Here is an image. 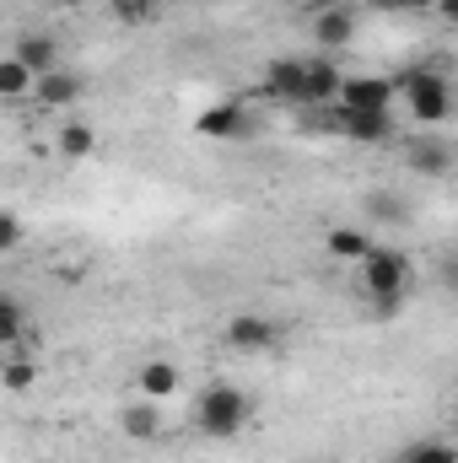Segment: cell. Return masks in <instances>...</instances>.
I'll list each match as a JSON object with an SVG mask.
<instances>
[{
	"instance_id": "4",
	"label": "cell",
	"mask_w": 458,
	"mask_h": 463,
	"mask_svg": "<svg viewBox=\"0 0 458 463\" xmlns=\"http://www.w3.org/2000/svg\"><path fill=\"white\" fill-rule=\"evenodd\" d=\"M335 129H340L345 140L377 146V140L394 135V114L388 109H345V103H335Z\"/></svg>"
},
{
	"instance_id": "28",
	"label": "cell",
	"mask_w": 458,
	"mask_h": 463,
	"mask_svg": "<svg viewBox=\"0 0 458 463\" xmlns=\"http://www.w3.org/2000/svg\"><path fill=\"white\" fill-rule=\"evenodd\" d=\"M394 463H410V453H405V458H394Z\"/></svg>"
},
{
	"instance_id": "19",
	"label": "cell",
	"mask_w": 458,
	"mask_h": 463,
	"mask_svg": "<svg viewBox=\"0 0 458 463\" xmlns=\"http://www.w3.org/2000/svg\"><path fill=\"white\" fill-rule=\"evenodd\" d=\"M22 329H27V313L16 297H0V345L5 350H22Z\"/></svg>"
},
{
	"instance_id": "8",
	"label": "cell",
	"mask_w": 458,
	"mask_h": 463,
	"mask_svg": "<svg viewBox=\"0 0 458 463\" xmlns=\"http://www.w3.org/2000/svg\"><path fill=\"white\" fill-rule=\"evenodd\" d=\"M394 98H399V81H388V76H345L340 92L345 109H388Z\"/></svg>"
},
{
	"instance_id": "22",
	"label": "cell",
	"mask_w": 458,
	"mask_h": 463,
	"mask_svg": "<svg viewBox=\"0 0 458 463\" xmlns=\"http://www.w3.org/2000/svg\"><path fill=\"white\" fill-rule=\"evenodd\" d=\"M410 463H458V448H448V442H415Z\"/></svg>"
},
{
	"instance_id": "1",
	"label": "cell",
	"mask_w": 458,
	"mask_h": 463,
	"mask_svg": "<svg viewBox=\"0 0 458 463\" xmlns=\"http://www.w3.org/2000/svg\"><path fill=\"white\" fill-rule=\"evenodd\" d=\"M195 415H200V431L211 437H237L248 426V393L232 388V383H211L200 399H195Z\"/></svg>"
},
{
	"instance_id": "2",
	"label": "cell",
	"mask_w": 458,
	"mask_h": 463,
	"mask_svg": "<svg viewBox=\"0 0 458 463\" xmlns=\"http://www.w3.org/2000/svg\"><path fill=\"white\" fill-rule=\"evenodd\" d=\"M399 92H405L410 114L421 118V124H443V118H453V87H448V76L432 71V65L399 76Z\"/></svg>"
},
{
	"instance_id": "20",
	"label": "cell",
	"mask_w": 458,
	"mask_h": 463,
	"mask_svg": "<svg viewBox=\"0 0 458 463\" xmlns=\"http://www.w3.org/2000/svg\"><path fill=\"white\" fill-rule=\"evenodd\" d=\"M109 11H114V22H124V27H151L162 16V0H114Z\"/></svg>"
},
{
	"instance_id": "27",
	"label": "cell",
	"mask_w": 458,
	"mask_h": 463,
	"mask_svg": "<svg viewBox=\"0 0 458 463\" xmlns=\"http://www.w3.org/2000/svg\"><path fill=\"white\" fill-rule=\"evenodd\" d=\"M54 5H60V11H76V5H87V0H54Z\"/></svg>"
},
{
	"instance_id": "10",
	"label": "cell",
	"mask_w": 458,
	"mask_h": 463,
	"mask_svg": "<svg viewBox=\"0 0 458 463\" xmlns=\"http://www.w3.org/2000/svg\"><path fill=\"white\" fill-rule=\"evenodd\" d=\"M178 388H184V372H178L173 361H146V366L135 372V393H140V399H157V404H162V399H173Z\"/></svg>"
},
{
	"instance_id": "26",
	"label": "cell",
	"mask_w": 458,
	"mask_h": 463,
	"mask_svg": "<svg viewBox=\"0 0 458 463\" xmlns=\"http://www.w3.org/2000/svg\"><path fill=\"white\" fill-rule=\"evenodd\" d=\"M377 5H394V11H405V5H421V0H377Z\"/></svg>"
},
{
	"instance_id": "6",
	"label": "cell",
	"mask_w": 458,
	"mask_h": 463,
	"mask_svg": "<svg viewBox=\"0 0 458 463\" xmlns=\"http://www.w3.org/2000/svg\"><path fill=\"white\" fill-rule=\"evenodd\" d=\"M275 340H281L275 318H259V313H232L227 318V345L243 350V355H264V350H275Z\"/></svg>"
},
{
	"instance_id": "25",
	"label": "cell",
	"mask_w": 458,
	"mask_h": 463,
	"mask_svg": "<svg viewBox=\"0 0 458 463\" xmlns=\"http://www.w3.org/2000/svg\"><path fill=\"white\" fill-rule=\"evenodd\" d=\"M437 16L443 22H458V0H437Z\"/></svg>"
},
{
	"instance_id": "9",
	"label": "cell",
	"mask_w": 458,
	"mask_h": 463,
	"mask_svg": "<svg viewBox=\"0 0 458 463\" xmlns=\"http://www.w3.org/2000/svg\"><path fill=\"white\" fill-rule=\"evenodd\" d=\"M350 38H356V11H350V5H324V11L313 16V43H319V49L335 54Z\"/></svg>"
},
{
	"instance_id": "15",
	"label": "cell",
	"mask_w": 458,
	"mask_h": 463,
	"mask_svg": "<svg viewBox=\"0 0 458 463\" xmlns=\"http://www.w3.org/2000/svg\"><path fill=\"white\" fill-rule=\"evenodd\" d=\"M119 426H124V437H135V442L157 437V431H162V410H157V399H135V404H124V410H119Z\"/></svg>"
},
{
	"instance_id": "18",
	"label": "cell",
	"mask_w": 458,
	"mask_h": 463,
	"mask_svg": "<svg viewBox=\"0 0 458 463\" xmlns=\"http://www.w3.org/2000/svg\"><path fill=\"white\" fill-rule=\"evenodd\" d=\"M54 146H60V156L81 162V156H92V151H98V129L76 118V124H65V129H60V140H54Z\"/></svg>"
},
{
	"instance_id": "5",
	"label": "cell",
	"mask_w": 458,
	"mask_h": 463,
	"mask_svg": "<svg viewBox=\"0 0 458 463\" xmlns=\"http://www.w3.org/2000/svg\"><path fill=\"white\" fill-rule=\"evenodd\" d=\"M264 92L281 103H308V60L302 54H275L264 71Z\"/></svg>"
},
{
	"instance_id": "29",
	"label": "cell",
	"mask_w": 458,
	"mask_h": 463,
	"mask_svg": "<svg viewBox=\"0 0 458 463\" xmlns=\"http://www.w3.org/2000/svg\"><path fill=\"white\" fill-rule=\"evenodd\" d=\"M453 426H458V404H453Z\"/></svg>"
},
{
	"instance_id": "3",
	"label": "cell",
	"mask_w": 458,
	"mask_h": 463,
	"mask_svg": "<svg viewBox=\"0 0 458 463\" xmlns=\"http://www.w3.org/2000/svg\"><path fill=\"white\" fill-rule=\"evenodd\" d=\"M410 275H415V264H410V253H399V248H372V253L361 259V286H367L372 302H377V297H405V291H410Z\"/></svg>"
},
{
	"instance_id": "13",
	"label": "cell",
	"mask_w": 458,
	"mask_h": 463,
	"mask_svg": "<svg viewBox=\"0 0 458 463\" xmlns=\"http://www.w3.org/2000/svg\"><path fill=\"white\" fill-rule=\"evenodd\" d=\"M340 92H345V76H340V65L335 60H308V103H340Z\"/></svg>"
},
{
	"instance_id": "14",
	"label": "cell",
	"mask_w": 458,
	"mask_h": 463,
	"mask_svg": "<svg viewBox=\"0 0 458 463\" xmlns=\"http://www.w3.org/2000/svg\"><path fill=\"white\" fill-rule=\"evenodd\" d=\"M22 65H33L38 76H49V71H60V43L49 38V33H27V38H16V49H11Z\"/></svg>"
},
{
	"instance_id": "7",
	"label": "cell",
	"mask_w": 458,
	"mask_h": 463,
	"mask_svg": "<svg viewBox=\"0 0 458 463\" xmlns=\"http://www.w3.org/2000/svg\"><path fill=\"white\" fill-rule=\"evenodd\" d=\"M195 129H200L205 140H243V135H248V114H243V98H222V103H211L205 114L195 118Z\"/></svg>"
},
{
	"instance_id": "17",
	"label": "cell",
	"mask_w": 458,
	"mask_h": 463,
	"mask_svg": "<svg viewBox=\"0 0 458 463\" xmlns=\"http://www.w3.org/2000/svg\"><path fill=\"white\" fill-rule=\"evenodd\" d=\"M324 248H329L335 259H356V264H361L377 242H372V232H367V227H335L329 237H324Z\"/></svg>"
},
{
	"instance_id": "24",
	"label": "cell",
	"mask_w": 458,
	"mask_h": 463,
	"mask_svg": "<svg viewBox=\"0 0 458 463\" xmlns=\"http://www.w3.org/2000/svg\"><path fill=\"white\" fill-rule=\"evenodd\" d=\"M367 211H372L377 222H405V205H399V200H388V194H372V200H367Z\"/></svg>"
},
{
	"instance_id": "16",
	"label": "cell",
	"mask_w": 458,
	"mask_h": 463,
	"mask_svg": "<svg viewBox=\"0 0 458 463\" xmlns=\"http://www.w3.org/2000/svg\"><path fill=\"white\" fill-rule=\"evenodd\" d=\"M38 377H43V361H33V355H22V350H5V366H0L5 393H27Z\"/></svg>"
},
{
	"instance_id": "23",
	"label": "cell",
	"mask_w": 458,
	"mask_h": 463,
	"mask_svg": "<svg viewBox=\"0 0 458 463\" xmlns=\"http://www.w3.org/2000/svg\"><path fill=\"white\" fill-rule=\"evenodd\" d=\"M22 237H27V232H22V216H16V211H0V253H11Z\"/></svg>"
},
{
	"instance_id": "12",
	"label": "cell",
	"mask_w": 458,
	"mask_h": 463,
	"mask_svg": "<svg viewBox=\"0 0 458 463\" xmlns=\"http://www.w3.org/2000/svg\"><path fill=\"white\" fill-rule=\"evenodd\" d=\"M0 98H5V103H27V98H38V71L22 65L16 54H5V60H0Z\"/></svg>"
},
{
	"instance_id": "11",
	"label": "cell",
	"mask_w": 458,
	"mask_h": 463,
	"mask_svg": "<svg viewBox=\"0 0 458 463\" xmlns=\"http://www.w3.org/2000/svg\"><path fill=\"white\" fill-rule=\"evenodd\" d=\"M81 92H87V81H81L76 71H65V65H60V71L38 76V98H33V103H43V109H71Z\"/></svg>"
},
{
	"instance_id": "21",
	"label": "cell",
	"mask_w": 458,
	"mask_h": 463,
	"mask_svg": "<svg viewBox=\"0 0 458 463\" xmlns=\"http://www.w3.org/2000/svg\"><path fill=\"white\" fill-rule=\"evenodd\" d=\"M410 167L415 173H448V146H437V140H421V146H410Z\"/></svg>"
}]
</instances>
